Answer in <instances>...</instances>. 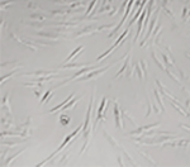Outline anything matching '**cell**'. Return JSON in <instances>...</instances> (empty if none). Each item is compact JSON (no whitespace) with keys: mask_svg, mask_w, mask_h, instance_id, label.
Here are the masks:
<instances>
[{"mask_svg":"<svg viewBox=\"0 0 190 167\" xmlns=\"http://www.w3.org/2000/svg\"><path fill=\"white\" fill-rule=\"evenodd\" d=\"M93 104H94V91L91 94V98H90V103H89V108H88V111H86V117H85V123H84V128H83V132H84V139H85V143L81 148V152L83 153L86 147H88V143H89V136H90V120H91V111H93Z\"/></svg>","mask_w":190,"mask_h":167,"instance_id":"obj_1","label":"cell"},{"mask_svg":"<svg viewBox=\"0 0 190 167\" xmlns=\"http://www.w3.org/2000/svg\"><path fill=\"white\" fill-rule=\"evenodd\" d=\"M83 128H84V124H80V125H79L78 128H76V129H75V131H74V132H72L71 134H69V136H67V137L65 138V141H64V142L61 143V146H60L59 148H57V150H56V151H55V152H53V153H52V155H51L50 157H47V158H46V160L43 161V162H41L40 165H38V166H43V165H45L46 162H48L50 160H52V158H53V157H55V156H56L57 153H59L60 151H62V150H64V148L66 147V144H67L69 142H71V139H72L74 137H76V136H78V133H80V132L83 131Z\"/></svg>","mask_w":190,"mask_h":167,"instance_id":"obj_2","label":"cell"},{"mask_svg":"<svg viewBox=\"0 0 190 167\" xmlns=\"http://www.w3.org/2000/svg\"><path fill=\"white\" fill-rule=\"evenodd\" d=\"M113 66V63H110V65H108V66H104L103 68H100V70H93V71H90V72H88V73H85V75H83V76H80V77H78L76 79V81H86V80H91V79H95V77H98V76H100V75H103V73L105 72V71H108L110 67Z\"/></svg>","mask_w":190,"mask_h":167,"instance_id":"obj_3","label":"cell"},{"mask_svg":"<svg viewBox=\"0 0 190 167\" xmlns=\"http://www.w3.org/2000/svg\"><path fill=\"white\" fill-rule=\"evenodd\" d=\"M113 110H114V115H116V125L119 129H123V123H122V118H121V109H119L118 103H114Z\"/></svg>","mask_w":190,"mask_h":167,"instance_id":"obj_4","label":"cell"},{"mask_svg":"<svg viewBox=\"0 0 190 167\" xmlns=\"http://www.w3.org/2000/svg\"><path fill=\"white\" fill-rule=\"evenodd\" d=\"M160 125V123L157 122V123H152V124H150V125H143V127H140L138 129H136V131H132L131 132V134L132 136H135V134H141L142 132H146V131H151L152 128H156V127H159Z\"/></svg>","mask_w":190,"mask_h":167,"instance_id":"obj_5","label":"cell"},{"mask_svg":"<svg viewBox=\"0 0 190 167\" xmlns=\"http://www.w3.org/2000/svg\"><path fill=\"white\" fill-rule=\"evenodd\" d=\"M72 98H74V94H70V95H69V96H67V98H66V99H65L62 103H60V104L57 105V106H55V108L50 109V110H48V113H50V114H53V113H57V111H60V110H61V109H62V108H64V106H65V105H66V104H67V103H69V101H70Z\"/></svg>","mask_w":190,"mask_h":167,"instance_id":"obj_6","label":"cell"},{"mask_svg":"<svg viewBox=\"0 0 190 167\" xmlns=\"http://www.w3.org/2000/svg\"><path fill=\"white\" fill-rule=\"evenodd\" d=\"M2 104H3V109L7 111V114L13 118V113H12V108H10V104H9V94H5L3 96V100H2Z\"/></svg>","mask_w":190,"mask_h":167,"instance_id":"obj_7","label":"cell"},{"mask_svg":"<svg viewBox=\"0 0 190 167\" xmlns=\"http://www.w3.org/2000/svg\"><path fill=\"white\" fill-rule=\"evenodd\" d=\"M26 76H34V77H41V76H50V75H56V71H36V72H29L24 73Z\"/></svg>","mask_w":190,"mask_h":167,"instance_id":"obj_8","label":"cell"},{"mask_svg":"<svg viewBox=\"0 0 190 167\" xmlns=\"http://www.w3.org/2000/svg\"><path fill=\"white\" fill-rule=\"evenodd\" d=\"M161 57H162V60H164V62H165V65H166L167 67L178 68V67H176V65H175V62H174V60L171 58V56H167L166 53H161Z\"/></svg>","mask_w":190,"mask_h":167,"instance_id":"obj_9","label":"cell"},{"mask_svg":"<svg viewBox=\"0 0 190 167\" xmlns=\"http://www.w3.org/2000/svg\"><path fill=\"white\" fill-rule=\"evenodd\" d=\"M129 62H131V53H128V56H127V60L124 61V63H123V66H122V68L116 73V79L117 77H121L123 73L126 72V70L128 68V66H129Z\"/></svg>","mask_w":190,"mask_h":167,"instance_id":"obj_10","label":"cell"},{"mask_svg":"<svg viewBox=\"0 0 190 167\" xmlns=\"http://www.w3.org/2000/svg\"><path fill=\"white\" fill-rule=\"evenodd\" d=\"M38 35L45 37V38H50V39H56V38H61L64 37L62 34H57V33H48V32H37Z\"/></svg>","mask_w":190,"mask_h":167,"instance_id":"obj_11","label":"cell"},{"mask_svg":"<svg viewBox=\"0 0 190 167\" xmlns=\"http://www.w3.org/2000/svg\"><path fill=\"white\" fill-rule=\"evenodd\" d=\"M98 32V28L95 27H86L85 29H83L81 32H79L78 34H76V37H81V35H85V34H91V33H95Z\"/></svg>","mask_w":190,"mask_h":167,"instance_id":"obj_12","label":"cell"},{"mask_svg":"<svg viewBox=\"0 0 190 167\" xmlns=\"http://www.w3.org/2000/svg\"><path fill=\"white\" fill-rule=\"evenodd\" d=\"M83 49H84V46H79V47L76 48V49H75V51H74V52H72V53L69 56V57H67V58L64 61V65H65V63H67L69 61H71V60L75 57V56H78L79 53H81V52H83Z\"/></svg>","mask_w":190,"mask_h":167,"instance_id":"obj_13","label":"cell"},{"mask_svg":"<svg viewBox=\"0 0 190 167\" xmlns=\"http://www.w3.org/2000/svg\"><path fill=\"white\" fill-rule=\"evenodd\" d=\"M103 134H104V137L107 138V141H108V142H109V143H110V144H112V146H113L114 148H117V147H121V146H119V144H118V143H117L116 141L113 139V137H112L110 134H108V133H107L105 131H103Z\"/></svg>","mask_w":190,"mask_h":167,"instance_id":"obj_14","label":"cell"},{"mask_svg":"<svg viewBox=\"0 0 190 167\" xmlns=\"http://www.w3.org/2000/svg\"><path fill=\"white\" fill-rule=\"evenodd\" d=\"M97 4H98V0H91L90 4H89V8L86 9V12H85L84 15H89L93 10H95V8H97Z\"/></svg>","mask_w":190,"mask_h":167,"instance_id":"obj_15","label":"cell"},{"mask_svg":"<svg viewBox=\"0 0 190 167\" xmlns=\"http://www.w3.org/2000/svg\"><path fill=\"white\" fill-rule=\"evenodd\" d=\"M154 94H155L156 101H157V103H159V105H160L161 111H165V106H164V104H162V100H161V96H160V92H159L157 90H154Z\"/></svg>","mask_w":190,"mask_h":167,"instance_id":"obj_16","label":"cell"},{"mask_svg":"<svg viewBox=\"0 0 190 167\" xmlns=\"http://www.w3.org/2000/svg\"><path fill=\"white\" fill-rule=\"evenodd\" d=\"M114 49H116V47H113V46H112V47H110V48H109L108 51H105L104 53H102V54L99 56V57L97 58V62H99V61H102V60H103L104 57H107V56H109V54H110V53H112V52H113Z\"/></svg>","mask_w":190,"mask_h":167,"instance_id":"obj_17","label":"cell"},{"mask_svg":"<svg viewBox=\"0 0 190 167\" xmlns=\"http://www.w3.org/2000/svg\"><path fill=\"white\" fill-rule=\"evenodd\" d=\"M80 98H81V96L76 98V99H71V100H70V101H69V103H67V104H66V105H65V106H64L61 110H66V109H70V108H72V106H74L76 103L79 101V99H80Z\"/></svg>","mask_w":190,"mask_h":167,"instance_id":"obj_18","label":"cell"},{"mask_svg":"<svg viewBox=\"0 0 190 167\" xmlns=\"http://www.w3.org/2000/svg\"><path fill=\"white\" fill-rule=\"evenodd\" d=\"M86 66H89V65H86V63H71V65H66L65 63V68H74V67L81 68V67H86Z\"/></svg>","mask_w":190,"mask_h":167,"instance_id":"obj_19","label":"cell"},{"mask_svg":"<svg viewBox=\"0 0 190 167\" xmlns=\"http://www.w3.org/2000/svg\"><path fill=\"white\" fill-rule=\"evenodd\" d=\"M31 18H32V19H34V21H45L47 16L45 14H38V13H36V14H32Z\"/></svg>","mask_w":190,"mask_h":167,"instance_id":"obj_20","label":"cell"},{"mask_svg":"<svg viewBox=\"0 0 190 167\" xmlns=\"http://www.w3.org/2000/svg\"><path fill=\"white\" fill-rule=\"evenodd\" d=\"M60 123H61V125H67L69 123H70V117H67L66 114H62L61 117H60Z\"/></svg>","mask_w":190,"mask_h":167,"instance_id":"obj_21","label":"cell"},{"mask_svg":"<svg viewBox=\"0 0 190 167\" xmlns=\"http://www.w3.org/2000/svg\"><path fill=\"white\" fill-rule=\"evenodd\" d=\"M151 56H152V58H154V61L156 62V65H159V66H160V67H161L162 70H164V71H167V70L165 68V66H164V65H162V63H161V62L159 61V60H157V57H156V53H155L154 51H152V52H151Z\"/></svg>","mask_w":190,"mask_h":167,"instance_id":"obj_22","label":"cell"},{"mask_svg":"<svg viewBox=\"0 0 190 167\" xmlns=\"http://www.w3.org/2000/svg\"><path fill=\"white\" fill-rule=\"evenodd\" d=\"M190 146V141L188 139H181L180 142H178V147H181V148H188Z\"/></svg>","mask_w":190,"mask_h":167,"instance_id":"obj_23","label":"cell"},{"mask_svg":"<svg viewBox=\"0 0 190 167\" xmlns=\"http://www.w3.org/2000/svg\"><path fill=\"white\" fill-rule=\"evenodd\" d=\"M136 70H137V73H138V77H140V80L142 81V80H143V77H145V75H143V73H142L141 63H137V65H136Z\"/></svg>","mask_w":190,"mask_h":167,"instance_id":"obj_24","label":"cell"},{"mask_svg":"<svg viewBox=\"0 0 190 167\" xmlns=\"http://www.w3.org/2000/svg\"><path fill=\"white\" fill-rule=\"evenodd\" d=\"M23 142H26V139H22V141H15V142H7V141H3V146L4 144H7V146H17V144H19V143H23Z\"/></svg>","mask_w":190,"mask_h":167,"instance_id":"obj_25","label":"cell"},{"mask_svg":"<svg viewBox=\"0 0 190 167\" xmlns=\"http://www.w3.org/2000/svg\"><path fill=\"white\" fill-rule=\"evenodd\" d=\"M22 152H23V150H19V151H18V152H17L15 155H13V156H10V157L8 158V161H5V166H8V165H10V161H12V160H14V158H15V157H17L18 155H21Z\"/></svg>","mask_w":190,"mask_h":167,"instance_id":"obj_26","label":"cell"},{"mask_svg":"<svg viewBox=\"0 0 190 167\" xmlns=\"http://www.w3.org/2000/svg\"><path fill=\"white\" fill-rule=\"evenodd\" d=\"M15 72H17V68H15V70H13V71H12L10 73H8V75H5V76H3V77H2V84H4V82H5V81H7V80L9 79V77H12V76L14 75V73H15Z\"/></svg>","mask_w":190,"mask_h":167,"instance_id":"obj_27","label":"cell"},{"mask_svg":"<svg viewBox=\"0 0 190 167\" xmlns=\"http://www.w3.org/2000/svg\"><path fill=\"white\" fill-rule=\"evenodd\" d=\"M27 8L28 9H38V4L34 2H27Z\"/></svg>","mask_w":190,"mask_h":167,"instance_id":"obj_28","label":"cell"},{"mask_svg":"<svg viewBox=\"0 0 190 167\" xmlns=\"http://www.w3.org/2000/svg\"><path fill=\"white\" fill-rule=\"evenodd\" d=\"M12 4H14V0H9V2H3V3H2V7H3L2 9H3V10H4V9H8V7L12 5Z\"/></svg>","mask_w":190,"mask_h":167,"instance_id":"obj_29","label":"cell"},{"mask_svg":"<svg viewBox=\"0 0 190 167\" xmlns=\"http://www.w3.org/2000/svg\"><path fill=\"white\" fill-rule=\"evenodd\" d=\"M141 66H142V70H143V72H145V75H147V63H146V61L145 60H141Z\"/></svg>","mask_w":190,"mask_h":167,"instance_id":"obj_30","label":"cell"},{"mask_svg":"<svg viewBox=\"0 0 190 167\" xmlns=\"http://www.w3.org/2000/svg\"><path fill=\"white\" fill-rule=\"evenodd\" d=\"M34 94H36V96L40 98V96H41V91H40V90H34Z\"/></svg>","mask_w":190,"mask_h":167,"instance_id":"obj_31","label":"cell"},{"mask_svg":"<svg viewBox=\"0 0 190 167\" xmlns=\"http://www.w3.org/2000/svg\"><path fill=\"white\" fill-rule=\"evenodd\" d=\"M118 163H119L121 166H124V163L122 162V158H121V157H118Z\"/></svg>","mask_w":190,"mask_h":167,"instance_id":"obj_32","label":"cell"}]
</instances>
